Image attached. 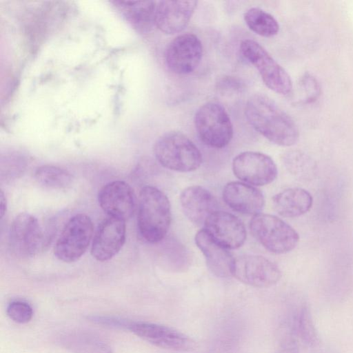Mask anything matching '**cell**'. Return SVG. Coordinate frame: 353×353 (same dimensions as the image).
Returning <instances> with one entry per match:
<instances>
[{
    "instance_id": "f1b7e54d",
    "label": "cell",
    "mask_w": 353,
    "mask_h": 353,
    "mask_svg": "<svg viewBox=\"0 0 353 353\" xmlns=\"http://www.w3.org/2000/svg\"><path fill=\"white\" fill-rule=\"evenodd\" d=\"M88 319L98 325L123 330H128L131 321L120 316L100 314L90 315Z\"/></svg>"
},
{
    "instance_id": "2e32d148",
    "label": "cell",
    "mask_w": 353,
    "mask_h": 353,
    "mask_svg": "<svg viewBox=\"0 0 353 353\" xmlns=\"http://www.w3.org/2000/svg\"><path fill=\"white\" fill-rule=\"evenodd\" d=\"M197 1H161L157 3L156 26L163 32L174 34L188 26L197 5Z\"/></svg>"
},
{
    "instance_id": "d6986e66",
    "label": "cell",
    "mask_w": 353,
    "mask_h": 353,
    "mask_svg": "<svg viewBox=\"0 0 353 353\" xmlns=\"http://www.w3.org/2000/svg\"><path fill=\"white\" fill-rule=\"evenodd\" d=\"M180 203L185 215L196 225L204 224L208 216L217 210L214 196L199 185L183 190L180 196Z\"/></svg>"
},
{
    "instance_id": "83f0119b",
    "label": "cell",
    "mask_w": 353,
    "mask_h": 353,
    "mask_svg": "<svg viewBox=\"0 0 353 353\" xmlns=\"http://www.w3.org/2000/svg\"><path fill=\"white\" fill-rule=\"evenodd\" d=\"M303 101L305 103L315 101L320 95L321 86L317 79L310 74H305L299 82Z\"/></svg>"
},
{
    "instance_id": "277c9868",
    "label": "cell",
    "mask_w": 353,
    "mask_h": 353,
    "mask_svg": "<svg viewBox=\"0 0 353 353\" xmlns=\"http://www.w3.org/2000/svg\"><path fill=\"white\" fill-rule=\"evenodd\" d=\"M194 123L200 140L210 148H225L233 137L231 119L224 107L216 102L201 105L195 112Z\"/></svg>"
},
{
    "instance_id": "9a60e30c",
    "label": "cell",
    "mask_w": 353,
    "mask_h": 353,
    "mask_svg": "<svg viewBox=\"0 0 353 353\" xmlns=\"http://www.w3.org/2000/svg\"><path fill=\"white\" fill-rule=\"evenodd\" d=\"M125 221L108 216L99 225L91 247V254L96 260L108 261L120 251L126 236Z\"/></svg>"
},
{
    "instance_id": "ac0fdd59",
    "label": "cell",
    "mask_w": 353,
    "mask_h": 353,
    "mask_svg": "<svg viewBox=\"0 0 353 353\" xmlns=\"http://www.w3.org/2000/svg\"><path fill=\"white\" fill-rule=\"evenodd\" d=\"M195 243L205 259L210 271L217 277L232 276L234 258L203 229L195 235Z\"/></svg>"
},
{
    "instance_id": "d4e9b609",
    "label": "cell",
    "mask_w": 353,
    "mask_h": 353,
    "mask_svg": "<svg viewBox=\"0 0 353 353\" xmlns=\"http://www.w3.org/2000/svg\"><path fill=\"white\" fill-rule=\"evenodd\" d=\"M37 183L50 189H63L70 186L72 176L66 170L51 165L38 167L34 172Z\"/></svg>"
},
{
    "instance_id": "7c38bea8",
    "label": "cell",
    "mask_w": 353,
    "mask_h": 353,
    "mask_svg": "<svg viewBox=\"0 0 353 353\" xmlns=\"http://www.w3.org/2000/svg\"><path fill=\"white\" fill-rule=\"evenodd\" d=\"M203 54L202 43L192 33L178 35L168 44L165 52V61L174 73L188 74L199 65Z\"/></svg>"
},
{
    "instance_id": "484cf974",
    "label": "cell",
    "mask_w": 353,
    "mask_h": 353,
    "mask_svg": "<svg viewBox=\"0 0 353 353\" xmlns=\"http://www.w3.org/2000/svg\"><path fill=\"white\" fill-rule=\"evenodd\" d=\"M286 169L302 180L312 179L316 174V165L308 155L300 151H291L283 157Z\"/></svg>"
},
{
    "instance_id": "9c48e42d",
    "label": "cell",
    "mask_w": 353,
    "mask_h": 353,
    "mask_svg": "<svg viewBox=\"0 0 353 353\" xmlns=\"http://www.w3.org/2000/svg\"><path fill=\"white\" fill-rule=\"evenodd\" d=\"M47 241L39 221L32 214L20 213L13 220L9 243L15 255L22 258L33 256L44 248Z\"/></svg>"
},
{
    "instance_id": "5b68a950",
    "label": "cell",
    "mask_w": 353,
    "mask_h": 353,
    "mask_svg": "<svg viewBox=\"0 0 353 353\" xmlns=\"http://www.w3.org/2000/svg\"><path fill=\"white\" fill-rule=\"evenodd\" d=\"M250 228L255 239L272 253L289 252L299 242L296 231L274 215L262 213L254 215L250 222Z\"/></svg>"
},
{
    "instance_id": "cb8c5ba5",
    "label": "cell",
    "mask_w": 353,
    "mask_h": 353,
    "mask_svg": "<svg viewBox=\"0 0 353 353\" xmlns=\"http://www.w3.org/2000/svg\"><path fill=\"white\" fill-rule=\"evenodd\" d=\"M244 21L248 27L254 33L264 37L276 35L279 25L270 13L259 8H251L244 14Z\"/></svg>"
},
{
    "instance_id": "ba28073f",
    "label": "cell",
    "mask_w": 353,
    "mask_h": 353,
    "mask_svg": "<svg viewBox=\"0 0 353 353\" xmlns=\"http://www.w3.org/2000/svg\"><path fill=\"white\" fill-rule=\"evenodd\" d=\"M128 330L150 344L167 350L189 352L197 347L196 341L190 336L157 323L131 320Z\"/></svg>"
},
{
    "instance_id": "44dd1931",
    "label": "cell",
    "mask_w": 353,
    "mask_h": 353,
    "mask_svg": "<svg viewBox=\"0 0 353 353\" xmlns=\"http://www.w3.org/2000/svg\"><path fill=\"white\" fill-rule=\"evenodd\" d=\"M56 343L72 353H113L111 346L101 337L83 330L59 334Z\"/></svg>"
},
{
    "instance_id": "7402d4cb",
    "label": "cell",
    "mask_w": 353,
    "mask_h": 353,
    "mask_svg": "<svg viewBox=\"0 0 353 353\" xmlns=\"http://www.w3.org/2000/svg\"><path fill=\"white\" fill-rule=\"evenodd\" d=\"M313 198L305 189L293 188L286 189L272 198L275 211L282 216L294 218L307 212L312 206Z\"/></svg>"
},
{
    "instance_id": "6da1fadb",
    "label": "cell",
    "mask_w": 353,
    "mask_h": 353,
    "mask_svg": "<svg viewBox=\"0 0 353 353\" xmlns=\"http://www.w3.org/2000/svg\"><path fill=\"white\" fill-rule=\"evenodd\" d=\"M245 117L250 125L272 143L280 146L294 145L299 137L294 120L271 98L255 94L245 104Z\"/></svg>"
},
{
    "instance_id": "f546056e",
    "label": "cell",
    "mask_w": 353,
    "mask_h": 353,
    "mask_svg": "<svg viewBox=\"0 0 353 353\" xmlns=\"http://www.w3.org/2000/svg\"><path fill=\"white\" fill-rule=\"evenodd\" d=\"M216 84L218 90L225 94L241 92L243 89L240 80L233 77H224Z\"/></svg>"
},
{
    "instance_id": "30bf717a",
    "label": "cell",
    "mask_w": 353,
    "mask_h": 353,
    "mask_svg": "<svg viewBox=\"0 0 353 353\" xmlns=\"http://www.w3.org/2000/svg\"><path fill=\"white\" fill-rule=\"evenodd\" d=\"M232 276L241 283L255 288H268L281 279L276 265L258 255H245L234 258Z\"/></svg>"
},
{
    "instance_id": "8fae6325",
    "label": "cell",
    "mask_w": 353,
    "mask_h": 353,
    "mask_svg": "<svg viewBox=\"0 0 353 353\" xmlns=\"http://www.w3.org/2000/svg\"><path fill=\"white\" fill-rule=\"evenodd\" d=\"M232 170L241 181L256 186L272 183L278 174L276 165L270 157L253 151L236 155L232 161Z\"/></svg>"
},
{
    "instance_id": "5bb4252c",
    "label": "cell",
    "mask_w": 353,
    "mask_h": 353,
    "mask_svg": "<svg viewBox=\"0 0 353 353\" xmlns=\"http://www.w3.org/2000/svg\"><path fill=\"white\" fill-rule=\"evenodd\" d=\"M204 230L219 244L229 250L240 248L246 239L243 222L235 215L216 210L204 223Z\"/></svg>"
},
{
    "instance_id": "603a6c76",
    "label": "cell",
    "mask_w": 353,
    "mask_h": 353,
    "mask_svg": "<svg viewBox=\"0 0 353 353\" xmlns=\"http://www.w3.org/2000/svg\"><path fill=\"white\" fill-rule=\"evenodd\" d=\"M288 331L289 336L299 339L307 347H316L320 344V338L307 302L301 301L293 312Z\"/></svg>"
},
{
    "instance_id": "52a82bcc",
    "label": "cell",
    "mask_w": 353,
    "mask_h": 353,
    "mask_svg": "<svg viewBox=\"0 0 353 353\" xmlns=\"http://www.w3.org/2000/svg\"><path fill=\"white\" fill-rule=\"evenodd\" d=\"M92 234L93 224L88 216H73L65 223L55 243L54 255L66 263L77 261L86 251Z\"/></svg>"
},
{
    "instance_id": "d6a6232c",
    "label": "cell",
    "mask_w": 353,
    "mask_h": 353,
    "mask_svg": "<svg viewBox=\"0 0 353 353\" xmlns=\"http://www.w3.org/2000/svg\"><path fill=\"white\" fill-rule=\"evenodd\" d=\"M317 353H331V352H326V351H321V352H317Z\"/></svg>"
},
{
    "instance_id": "3957f363",
    "label": "cell",
    "mask_w": 353,
    "mask_h": 353,
    "mask_svg": "<svg viewBox=\"0 0 353 353\" xmlns=\"http://www.w3.org/2000/svg\"><path fill=\"white\" fill-rule=\"evenodd\" d=\"M154 154L161 165L177 172L196 170L202 163L199 148L179 131H170L161 135L154 143Z\"/></svg>"
},
{
    "instance_id": "ffe728a7",
    "label": "cell",
    "mask_w": 353,
    "mask_h": 353,
    "mask_svg": "<svg viewBox=\"0 0 353 353\" xmlns=\"http://www.w3.org/2000/svg\"><path fill=\"white\" fill-rule=\"evenodd\" d=\"M112 3L139 32H148L156 26L157 1H114Z\"/></svg>"
},
{
    "instance_id": "7a4b0ae2",
    "label": "cell",
    "mask_w": 353,
    "mask_h": 353,
    "mask_svg": "<svg viewBox=\"0 0 353 353\" xmlns=\"http://www.w3.org/2000/svg\"><path fill=\"white\" fill-rule=\"evenodd\" d=\"M171 223L170 203L159 189L144 186L138 201L137 227L146 241L157 243L166 236Z\"/></svg>"
},
{
    "instance_id": "1f68e13d",
    "label": "cell",
    "mask_w": 353,
    "mask_h": 353,
    "mask_svg": "<svg viewBox=\"0 0 353 353\" xmlns=\"http://www.w3.org/2000/svg\"><path fill=\"white\" fill-rule=\"evenodd\" d=\"M6 198L3 190H1L0 194V212H1V217L2 218L6 211Z\"/></svg>"
},
{
    "instance_id": "4dcf8cb0",
    "label": "cell",
    "mask_w": 353,
    "mask_h": 353,
    "mask_svg": "<svg viewBox=\"0 0 353 353\" xmlns=\"http://www.w3.org/2000/svg\"><path fill=\"white\" fill-rule=\"evenodd\" d=\"M275 353H301L297 340L287 336Z\"/></svg>"
},
{
    "instance_id": "e0dca14e",
    "label": "cell",
    "mask_w": 353,
    "mask_h": 353,
    "mask_svg": "<svg viewBox=\"0 0 353 353\" xmlns=\"http://www.w3.org/2000/svg\"><path fill=\"white\" fill-rule=\"evenodd\" d=\"M223 199L233 210L250 215L259 214L265 203L263 195L259 190L239 181L230 182L225 185Z\"/></svg>"
},
{
    "instance_id": "4316f807",
    "label": "cell",
    "mask_w": 353,
    "mask_h": 353,
    "mask_svg": "<svg viewBox=\"0 0 353 353\" xmlns=\"http://www.w3.org/2000/svg\"><path fill=\"white\" fill-rule=\"evenodd\" d=\"M6 313L15 323L23 324L32 319L33 310L28 303L21 300H14L8 303Z\"/></svg>"
},
{
    "instance_id": "8992f818",
    "label": "cell",
    "mask_w": 353,
    "mask_h": 353,
    "mask_svg": "<svg viewBox=\"0 0 353 353\" xmlns=\"http://www.w3.org/2000/svg\"><path fill=\"white\" fill-rule=\"evenodd\" d=\"M240 51L243 57L258 70L269 89L283 95L291 92L292 82L290 75L258 42L252 39L243 40Z\"/></svg>"
},
{
    "instance_id": "4fadbf2b",
    "label": "cell",
    "mask_w": 353,
    "mask_h": 353,
    "mask_svg": "<svg viewBox=\"0 0 353 353\" xmlns=\"http://www.w3.org/2000/svg\"><path fill=\"white\" fill-rule=\"evenodd\" d=\"M101 209L108 216L125 221L136 210V196L132 187L125 181L116 180L104 185L98 194Z\"/></svg>"
}]
</instances>
